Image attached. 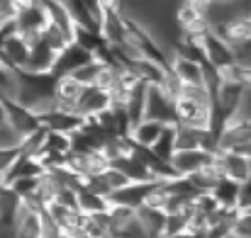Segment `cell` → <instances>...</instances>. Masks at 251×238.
Segmentation results:
<instances>
[{"label":"cell","instance_id":"1","mask_svg":"<svg viewBox=\"0 0 251 238\" xmlns=\"http://www.w3.org/2000/svg\"><path fill=\"white\" fill-rule=\"evenodd\" d=\"M54 85H56V76L54 73L17 71V95H15V102H20L22 107L32 109L34 114H42L49 107H54Z\"/></svg>","mask_w":251,"mask_h":238},{"label":"cell","instance_id":"2","mask_svg":"<svg viewBox=\"0 0 251 238\" xmlns=\"http://www.w3.org/2000/svg\"><path fill=\"white\" fill-rule=\"evenodd\" d=\"M176 27L180 34H190V37H200L202 32L210 29L207 22V5L202 0H180L176 12Z\"/></svg>","mask_w":251,"mask_h":238},{"label":"cell","instance_id":"3","mask_svg":"<svg viewBox=\"0 0 251 238\" xmlns=\"http://www.w3.org/2000/svg\"><path fill=\"white\" fill-rule=\"evenodd\" d=\"M210 107H212V102H200V100L178 95L173 100L176 124H180V127H195V129H207L210 127Z\"/></svg>","mask_w":251,"mask_h":238},{"label":"cell","instance_id":"4","mask_svg":"<svg viewBox=\"0 0 251 238\" xmlns=\"http://www.w3.org/2000/svg\"><path fill=\"white\" fill-rule=\"evenodd\" d=\"M198 42H200V46H202L205 64H210L212 68L222 71V68L237 64V54H234V49H232L220 34H215L212 29L202 32V34L198 37Z\"/></svg>","mask_w":251,"mask_h":238},{"label":"cell","instance_id":"5","mask_svg":"<svg viewBox=\"0 0 251 238\" xmlns=\"http://www.w3.org/2000/svg\"><path fill=\"white\" fill-rule=\"evenodd\" d=\"M47 22H49V20H47L44 7L39 5V0H34L32 5L17 10V15H15V20H12V27H15V32H17L20 37L27 39V44H32L34 39H39V34H42V29L47 27Z\"/></svg>","mask_w":251,"mask_h":238},{"label":"cell","instance_id":"6","mask_svg":"<svg viewBox=\"0 0 251 238\" xmlns=\"http://www.w3.org/2000/svg\"><path fill=\"white\" fill-rule=\"evenodd\" d=\"M144 119H154L161 124H176V114H173V100L159 85H147V95H144Z\"/></svg>","mask_w":251,"mask_h":238},{"label":"cell","instance_id":"7","mask_svg":"<svg viewBox=\"0 0 251 238\" xmlns=\"http://www.w3.org/2000/svg\"><path fill=\"white\" fill-rule=\"evenodd\" d=\"M37 119H39V127H42V129H47V131H61V134H74V131H78L85 122L81 114H76V112H71V109H61V107H56V105L49 107L47 112L37 114Z\"/></svg>","mask_w":251,"mask_h":238},{"label":"cell","instance_id":"8","mask_svg":"<svg viewBox=\"0 0 251 238\" xmlns=\"http://www.w3.org/2000/svg\"><path fill=\"white\" fill-rule=\"evenodd\" d=\"M2 105H5V124L20 136V141L39 129V119L32 109L22 107L15 100H2Z\"/></svg>","mask_w":251,"mask_h":238},{"label":"cell","instance_id":"9","mask_svg":"<svg viewBox=\"0 0 251 238\" xmlns=\"http://www.w3.org/2000/svg\"><path fill=\"white\" fill-rule=\"evenodd\" d=\"M12 238H47L44 214L22 204V209L17 212L15 224H12Z\"/></svg>","mask_w":251,"mask_h":238},{"label":"cell","instance_id":"10","mask_svg":"<svg viewBox=\"0 0 251 238\" xmlns=\"http://www.w3.org/2000/svg\"><path fill=\"white\" fill-rule=\"evenodd\" d=\"M215 160V151H205V149H195V151H176L171 156V168L176 170V175L188 177L198 170H202L205 165H210Z\"/></svg>","mask_w":251,"mask_h":238},{"label":"cell","instance_id":"11","mask_svg":"<svg viewBox=\"0 0 251 238\" xmlns=\"http://www.w3.org/2000/svg\"><path fill=\"white\" fill-rule=\"evenodd\" d=\"M88 61H93V54H88V51L81 49L76 42H71L66 49H61V51L56 54L54 66H51V73H54L56 78L71 76V73H76L81 66H85Z\"/></svg>","mask_w":251,"mask_h":238},{"label":"cell","instance_id":"12","mask_svg":"<svg viewBox=\"0 0 251 238\" xmlns=\"http://www.w3.org/2000/svg\"><path fill=\"white\" fill-rule=\"evenodd\" d=\"M110 107H112V97L107 90H102L98 85H85L78 102H76V114L88 119V117H98L100 112H105Z\"/></svg>","mask_w":251,"mask_h":238},{"label":"cell","instance_id":"13","mask_svg":"<svg viewBox=\"0 0 251 238\" xmlns=\"http://www.w3.org/2000/svg\"><path fill=\"white\" fill-rule=\"evenodd\" d=\"M154 182H159V180H151V182H127L125 187L110 192L107 202L110 204H120V207H129V209H139L144 204L147 195L151 192Z\"/></svg>","mask_w":251,"mask_h":238},{"label":"cell","instance_id":"14","mask_svg":"<svg viewBox=\"0 0 251 238\" xmlns=\"http://www.w3.org/2000/svg\"><path fill=\"white\" fill-rule=\"evenodd\" d=\"M215 163L222 170V175L234 182H244L247 177H251V160L237 151H215Z\"/></svg>","mask_w":251,"mask_h":238},{"label":"cell","instance_id":"15","mask_svg":"<svg viewBox=\"0 0 251 238\" xmlns=\"http://www.w3.org/2000/svg\"><path fill=\"white\" fill-rule=\"evenodd\" d=\"M251 141V122L229 119L217 136V151H237Z\"/></svg>","mask_w":251,"mask_h":238},{"label":"cell","instance_id":"16","mask_svg":"<svg viewBox=\"0 0 251 238\" xmlns=\"http://www.w3.org/2000/svg\"><path fill=\"white\" fill-rule=\"evenodd\" d=\"M0 56L17 71L25 68L27 56H29V44L25 37H20L17 32H10L5 37H0Z\"/></svg>","mask_w":251,"mask_h":238},{"label":"cell","instance_id":"17","mask_svg":"<svg viewBox=\"0 0 251 238\" xmlns=\"http://www.w3.org/2000/svg\"><path fill=\"white\" fill-rule=\"evenodd\" d=\"M54 59H56V54L39 37L29 44V56H27V64H25L22 71H27V73H51Z\"/></svg>","mask_w":251,"mask_h":238},{"label":"cell","instance_id":"18","mask_svg":"<svg viewBox=\"0 0 251 238\" xmlns=\"http://www.w3.org/2000/svg\"><path fill=\"white\" fill-rule=\"evenodd\" d=\"M168 68H171V73L176 78L180 80V85H205L202 83V64H195L190 59H183V56L171 54Z\"/></svg>","mask_w":251,"mask_h":238},{"label":"cell","instance_id":"19","mask_svg":"<svg viewBox=\"0 0 251 238\" xmlns=\"http://www.w3.org/2000/svg\"><path fill=\"white\" fill-rule=\"evenodd\" d=\"M137 221H139V226H142L147 238H161L164 236V224H166V212L142 204L137 209Z\"/></svg>","mask_w":251,"mask_h":238},{"label":"cell","instance_id":"20","mask_svg":"<svg viewBox=\"0 0 251 238\" xmlns=\"http://www.w3.org/2000/svg\"><path fill=\"white\" fill-rule=\"evenodd\" d=\"M164 127H166V124H161V122H154V119H142V122H137V124L129 129V139H132L137 146L151 149V146L156 144V139L161 136Z\"/></svg>","mask_w":251,"mask_h":238},{"label":"cell","instance_id":"21","mask_svg":"<svg viewBox=\"0 0 251 238\" xmlns=\"http://www.w3.org/2000/svg\"><path fill=\"white\" fill-rule=\"evenodd\" d=\"M44 173H47L44 165L37 158H32V156H27V153H20L17 160L12 163V168L7 170L2 185H7V182H12V180H20V177H42Z\"/></svg>","mask_w":251,"mask_h":238},{"label":"cell","instance_id":"22","mask_svg":"<svg viewBox=\"0 0 251 238\" xmlns=\"http://www.w3.org/2000/svg\"><path fill=\"white\" fill-rule=\"evenodd\" d=\"M212 199L217 202V207L222 209H237V197H239V182L229 180V177H220L212 190H210Z\"/></svg>","mask_w":251,"mask_h":238},{"label":"cell","instance_id":"23","mask_svg":"<svg viewBox=\"0 0 251 238\" xmlns=\"http://www.w3.org/2000/svg\"><path fill=\"white\" fill-rule=\"evenodd\" d=\"M22 209V199L12 192V187H0V229H12L17 212Z\"/></svg>","mask_w":251,"mask_h":238},{"label":"cell","instance_id":"24","mask_svg":"<svg viewBox=\"0 0 251 238\" xmlns=\"http://www.w3.org/2000/svg\"><path fill=\"white\" fill-rule=\"evenodd\" d=\"M110 165L117 168L129 182H151V180H154V177L149 175V170L144 168V163L137 160L132 153H129V156H122V158H117V160H112Z\"/></svg>","mask_w":251,"mask_h":238},{"label":"cell","instance_id":"25","mask_svg":"<svg viewBox=\"0 0 251 238\" xmlns=\"http://www.w3.org/2000/svg\"><path fill=\"white\" fill-rule=\"evenodd\" d=\"M76 207H78L81 214L90 216V214L107 212L110 202H107V197H102V195H98V192H93V190H88V187H81V190L76 192Z\"/></svg>","mask_w":251,"mask_h":238},{"label":"cell","instance_id":"26","mask_svg":"<svg viewBox=\"0 0 251 238\" xmlns=\"http://www.w3.org/2000/svg\"><path fill=\"white\" fill-rule=\"evenodd\" d=\"M173 136H176V124H166L161 136L156 139V144L151 146V151L164 160H171V156L176 153V144H173Z\"/></svg>","mask_w":251,"mask_h":238},{"label":"cell","instance_id":"27","mask_svg":"<svg viewBox=\"0 0 251 238\" xmlns=\"http://www.w3.org/2000/svg\"><path fill=\"white\" fill-rule=\"evenodd\" d=\"M39 37H42V42H44L54 54H59L61 49H66V46L71 44V39H69L59 27H54V24H49V22H47V27L42 29V34H39Z\"/></svg>","mask_w":251,"mask_h":238},{"label":"cell","instance_id":"28","mask_svg":"<svg viewBox=\"0 0 251 238\" xmlns=\"http://www.w3.org/2000/svg\"><path fill=\"white\" fill-rule=\"evenodd\" d=\"M44 149L66 156L71 151V134H61V131H47L44 129Z\"/></svg>","mask_w":251,"mask_h":238},{"label":"cell","instance_id":"29","mask_svg":"<svg viewBox=\"0 0 251 238\" xmlns=\"http://www.w3.org/2000/svg\"><path fill=\"white\" fill-rule=\"evenodd\" d=\"M105 64H100L98 59H93V61H88L85 66H81L76 73H71L74 78L78 80L81 85H93L95 83V78H98V73H100V68H102Z\"/></svg>","mask_w":251,"mask_h":238},{"label":"cell","instance_id":"30","mask_svg":"<svg viewBox=\"0 0 251 238\" xmlns=\"http://www.w3.org/2000/svg\"><path fill=\"white\" fill-rule=\"evenodd\" d=\"M22 151H20V146H10V149H0V185L5 182V175H7V170L12 168V163L17 160Z\"/></svg>","mask_w":251,"mask_h":238},{"label":"cell","instance_id":"31","mask_svg":"<svg viewBox=\"0 0 251 238\" xmlns=\"http://www.w3.org/2000/svg\"><path fill=\"white\" fill-rule=\"evenodd\" d=\"M232 119H239V122H251V87L242 90V97H239V105H237V112Z\"/></svg>","mask_w":251,"mask_h":238},{"label":"cell","instance_id":"32","mask_svg":"<svg viewBox=\"0 0 251 238\" xmlns=\"http://www.w3.org/2000/svg\"><path fill=\"white\" fill-rule=\"evenodd\" d=\"M237 212H251V177H247L244 182H239Z\"/></svg>","mask_w":251,"mask_h":238},{"label":"cell","instance_id":"33","mask_svg":"<svg viewBox=\"0 0 251 238\" xmlns=\"http://www.w3.org/2000/svg\"><path fill=\"white\" fill-rule=\"evenodd\" d=\"M10 146H20V136L7 124H0V149H10Z\"/></svg>","mask_w":251,"mask_h":238},{"label":"cell","instance_id":"34","mask_svg":"<svg viewBox=\"0 0 251 238\" xmlns=\"http://www.w3.org/2000/svg\"><path fill=\"white\" fill-rule=\"evenodd\" d=\"M237 153H242L244 158H249V160H251V141H249V144H244L242 149H237Z\"/></svg>","mask_w":251,"mask_h":238},{"label":"cell","instance_id":"35","mask_svg":"<svg viewBox=\"0 0 251 238\" xmlns=\"http://www.w3.org/2000/svg\"><path fill=\"white\" fill-rule=\"evenodd\" d=\"M0 124H5V105H2V100H0Z\"/></svg>","mask_w":251,"mask_h":238},{"label":"cell","instance_id":"36","mask_svg":"<svg viewBox=\"0 0 251 238\" xmlns=\"http://www.w3.org/2000/svg\"><path fill=\"white\" fill-rule=\"evenodd\" d=\"M225 238H242V236H237L234 231H229V234H227V236H225Z\"/></svg>","mask_w":251,"mask_h":238},{"label":"cell","instance_id":"37","mask_svg":"<svg viewBox=\"0 0 251 238\" xmlns=\"http://www.w3.org/2000/svg\"><path fill=\"white\" fill-rule=\"evenodd\" d=\"M0 187H2V185H0Z\"/></svg>","mask_w":251,"mask_h":238}]
</instances>
